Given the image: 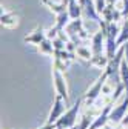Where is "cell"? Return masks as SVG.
Here are the masks:
<instances>
[{
  "label": "cell",
  "instance_id": "1",
  "mask_svg": "<svg viewBox=\"0 0 128 129\" xmlns=\"http://www.w3.org/2000/svg\"><path fill=\"white\" fill-rule=\"evenodd\" d=\"M83 105V97H80V99H77L74 102V105L71 108L67 109V112L63 114L57 121H56V126L60 127V129H70L73 126H76L77 123V117H79V112H80V108Z\"/></svg>",
  "mask_w": 128,
  "mask_h": 129
},
{
  "label": "cell",
  "instance_id": "2",
  "mask_svg": "<svg viewBox=\"0 0 128 129\" xmlns=\"http://www.w3.org/2000/svg\"><path fill=\"white\" fill-rule=\"evenodd\" d=\"M108 78H110L108 72H106V71H102V75L96 80L94 85L90 86L88 91L83 94V105H85V106H91V105L102 95V88H103V85L108 82Z\"/></svg>",
  "mask_w": 128,
  "mask_h": 129
},
{
  "label": "cell",
  "instance_id": "3",
  "mask_svg": "<svg viewBox=\"0 0 128 129\" xmlns=\"http://www.w3.org/2000/svg\"><path fill=\"white\" fill-rule=\"evenodd\" d=\"M65 32H67V36L70 37V40H73L76 45L90 39V34L87 32V29L83 28L82 19H74V20H71V22L67 25Z\"/></svg>",
  "mask_w": 128,
  "mask_h": 129
},
{
  "label": "cell",
  "instance_id": "4",
  "mask_svg": "<svg viewBox=\"0 0 128 129\" xmlns=\"http://www.w3.org/2000/svg\"><path fill=\"white\" fill-rule=\"evenodd\" d=\"M126 112H128V94L123 92L120 102L114 103L113 108H111V112H110V123L113 126H117L125 117H126Z\"/></svg>",
  "mask_w": 128,
  "mask_h": 129
},
{
  "label": "cell",
  "instance_id": "5",
  "mask_svg": "<svg viewBox=\"0 0 128 129\" xmlns=\"http://www.w3.org/2000/svg\"><path fill=\"white\" fill-rule=\"evenodd\" d=\"M54 63H53V68L62 71V72H65L68 68H70V64L74 61L76 58V52H70L67 49H56L54 52Z\"/></svg>",
  "mask_w": 128,
  "mask_h": 129
},
{
  "label": "cell",
  "instance_id": "6",
  "mask_svg": "<svg viewBox=\"0 0 128 129\" xmlns=\"http://www.w3.org/2000/svg\"><path fill=\"white\" fill-rule=\"evenodd\" d=\"M67 100L63 99L62 95L56 94L54 97V102H53V108L50 111V114H48V118H46V123H56L63 114L67 112Z\"/></svg>",
  "mask_w": 128,
  "mask_h": 129
},
{
  "label": "cell",
  "instance_id": "7",
  "mask_svg": "<svg viewBox=\"0 0 128 129\" xmlns=\"http://www.w3.org/2000/svg\"><path fill=\"white\" fill-rule=\"evenodd\" d=\"M53 83H54V91L56 94L62 95L63 99L68 102L70 95H68V86H67V80H65V75H63L62 71L53 68Z\"/></svg>",
  "mask_w": 128,
  "mask_h": 129
},
{
  "label": "cell",
  "instance_id": "8",
  "mask_svg": "<svg viewBox=\"0 0 128 129\" xmlns=\"http://www.w3.org/2000/svg\"><path fill=\"white\" fill-rule=\"evenodd\" d=\"M45 39H46V31H45V28H43L42 25H37L33 31L29 32L28 36H25V37H23V42H25L26 45L39 46Z\"/></svg>",
  "mask_w": 128,
  "mask_h": 129
},
{
  "label": "cell",
  "instance_id": "9",
  "mask_svg": "<svg viewBox=\"0 0 128 129\" xmlns=\"http://www.w3.org/2000/svg\"><path fill=\"white\" fill-rule=\"evenodd\" d=\"M82 5V12L85 14V17L90 19V20H94V22H100L102 20V15L100 12L97 11V8H96V3L93 2V0H79Z\"/></svg>",
  "mask_w": 128,
  "mask_h": 129
},
{
  "label": "cell",
  "instance_id": "10",
  "mask_svg": "<svg viewBox=\"0 0 128 129\" xmlns=\"http://www.w3.org/2000/svg\"><path fill=\"white\" fill-rule=\"evenodd\" d=\"M0 23H2V26L5 29H15L20 25V17L14 11H5L0 15Z\"/></svg>",
  "mask_w": 128,
  "mask_h": 129
},
{
  "label": "cell",
  "instance_id": "11",
  "mask_svg": "<svg viewBox=\"0 0 128 129\" xmlns=\"http://www.w3.org/2000/svg\"><path fill=\"white\" fill-rule=\"evenodd\" d=\"M102 19L106 22V23H111V22H119L122 17V11L120 8H116V5H106L105 9L100 12Z\"/></svg>",
  "mask_w": 128,
  "mask_h": 129
},
{
  "label": "cell",
  "instance_id": "12",
  "mask_svg": "<svg viewBox=\"0 0 128 129\" xmlns=\"http://www.w3.org/2000/svg\"><path fill=\"white\" fill-rule=\"evenodd\" d=\"M108 61H110L108 55H106L105 52H102V54L93 55V58L90 60V64H91L93 68H97V69H100V71H105L106 66H108Z\"/></svg>",
  "mask_w": 128,
  "mask_h": 129
},
{
  "label": "cell",
  "instance_id": "13",
  "mask_svg": "<svg viewBox=\"0 0 128 129\" xmlns=\"http://www.w3.org/2000/svg\"><path fill=\"white\" fill-rule=\"evenodd\" d=\"M37 52L42 54V55H46V57H53L56 49H54V45H53V40L51 39H45L39 46H37Z\"/></svg>",
  "mask_w": 128,
  "mask_h": 129
},
{
  "label": "cell",
  "instance_id": "14",
  "mask_svg": "<svg viewBox=\"0 0 128 129\" xmlns=\"http://www.w3.org/2000/svg\"><path fill=\"white\" fill-rule=\"evenodd\" d=\"M76 55L79 58H82L85 61H90L93 58V49H91V46H85V45H77L76 48Z\"/></svg>",
  "mask_w": 128,
  "mask_h": 129
},
{
  "label": "cell",
  "instance_id": "15",
  "mask_svg": "<svg viewBox=\"0 0 128 129\" xmlns=\"http://www.w3.org/2000/svg\"><path fill=\"white\" fill-rule=\"evenodd\" d=\"M68 14H70L71 20L80 19V15H82V5H80L79 0H71V2H70V5H68Z\"/></svg>",
  "mask_w": 128,
  "mask_h": 129
},
{
  "label": "cell",
  "instance_id": "16",
  "mask_svg": "<svg viewBox=\"0 0 128 129\" xmlns=\"http://www.w3.org/2000/svg\"><path fill=\"white\" fill-rule=\"evenodd\" d=\"M42 3H43V5H46V6H48V9H50L51 12H54L56 15H57V14H60V12L68 11L65 6L60 3V0H59V2H56V0H42Z\"/></svg>",
  "mask_w": 128,
  "mask_h": 129
},
{
  "label": "cell",
  "instance_id": "17",
  "mask_svg": "<svg viewBox=\"0 0 128 129\" xmlns=\"http://www.w3.org/2000/svg\"><path fill=\"white\" fill-rule=\"evenodd\" d=\"M128 40V17L123 19V25L120 26V34H119V39H117V45L119 48Z\"/></svg>",
  "mask_w": 128,
  "mask_h": 129
},
{
  "label": "cell",
  "instance_id": "18",
  "mask_svg": "<svg viewBox=\"0 0 128 129\" xmlns=\"http://www.w3.org/2000/svg\"><path fill=\"white\" fill-rule=\"evenodd\" d=\"M94 3H96V8H97L99 12H102L106 6V0H94Z\"/></svg>",
  "mask_w": 128,
  "mask_h": 129
},
{
  "label": "cell",
  "instance_id": "19",
  "mask_svg": "<svg viewBox=\"0 0 128 129\" xmlns=\"http://www.w3.org/2000/svg\"><path fill=\"white\" fill-rule=\"evenodd\" d=\"M122 17H128V0H122Z\"/></svg>",
  "mask_w": 128,
  "mask_h": 129
},
{
  "label": "cell",
  "instance_id": "20",
  "mask_svg": "<svg viewBox=\"0 0 128 129\" xmlns=\"http://www.w3.org/2000/svg\"><path fill=\"white\" fill-rule=\"evenodd\" d=\"M122 48H123V55H125V60H126V63H128V40L122 45Z\"/></svg>",
  "mask_w": 128,
  "mask_h": 129
},
{
  "label": "cell",
  "instance_id": "21",
  "mask_svg": "<svg viewBox=\"0 0 128 129\" xmlns=\"http://www.w3.org/2000/svg\"><path fill=\"white\" fill-rule=\"evenodd\" d=\"M119 0H106V5H116Z\"/></svg>",
  "mask_w": 128,
  "mask_h": 129
},
{
  "label": "cell",
  "instance_id": "22",
  "mask_svg": "<svg viewBox=\"0 0 128 129\" xmlns=\"http://www.w3.org/2000/svg\"><path fill=\"white\" fill-rule=\"evenodd\" d=\"M114 127H116V126H114ZM114 127H113V124H111V123H106V124L103 126V129H114Z\"/></svg>",
  "mask_w": 128,
  "mask_h": 129
},
{
  "label": "cell",
  "instance_id": "23",
  "mask_svg": "<svg viewBox=\"0 0 128 129\" xmlns=\"http://www.w3.org/2000/svg\"><path fill=\"white\" fill-rule=\"evenodd\" d=\"M100 129H103V127H100Z\"/></svg>",
  "mask_w": 128,
  "mask_h": 129
}]
</instances>
